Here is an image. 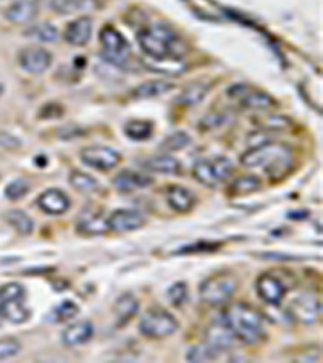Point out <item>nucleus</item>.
<instances>
[{"instance_id":"30","label":"nucleus","mask_w":323,"mask_h":363,"mask_svg":"<svg viewBox=\"0 0 323 363\" xmlns=\"http://www.w3.org/2000/svg\"><path fill=\"white\" fill-rule=\"evenodd\" d=\"M5 220L16 233L23 234V236H29L34 231L33 218L23 210H10V212L5 213Z\"/></svg>"},{"instance_id":"33","label":"nucleus","mask_w":323,"mask_h":363,"mask_svg":"<svg viewBox=\"0 0 323 363\" xmlns=\"http://www.w3.org/2000/svg\"><path fill=\"white\" fill-rule=\"evenodd\" d=\"M68 179H70V184L80 192H91V191H96L99 187V181L94 178L92 174L81 172V169H73V172L70 173Z\"/></svg>"},{"instance_id":"23","label":"nucleus","mask_w":323,"mask_h":363,"mask_svg":"<svg viewBox=\"0 0 323 363\" xmlns=\"http://www.w3.org/2000/svg\"><path fill=\"white\" fill-rule=\"evenodd\" d=\"M94 336V326L91 321H76L67 326L62 333V342L67 347H75L89 342Z\"/></svg>"},{"instance_id":"34","label":"nucleus","mask_w":323,"mask_h":363,"mask_svg":"<svg viewBox=\"0 0 323 363\" xmlns=\"http://www.w3.org/2000/svg\"><path fill=\"white\" fill-rule=\"evenodd\" d=\"M190 144H191L190 134L183 133V131H176L163 139V143L160 144V149L165 152H178V150H183L185 147H187Z\"/></svg>"},{"instance_id":"46","label":"nucleus","mask_w":323,"mask_h":363,"mask_svg":"<svg viewBox=\"0 0 323 363\" xmlns=\"http://www.w3.org/2000/svg\"><path fill=\"white\" fill-rule=\"evenodd\" d=\"M4 89H5V87H4V84H0V97H2V94H4Z\"/></svg>"},{"instance_id":"45","label":"nucleus","mask_w":323,"mask_h":363,"mask_svg":"<svg viewBox=\"0 0 323 363\" xmlns=\"http://www.w3.org/2000/svg\"><path fill=\"white\" fill-rule=\"evenodd\" d=\"M307 215H309L307 210H296V212H290V213H288V216H290V218L296 220V221L304 220Z\"/></svg>"},{"instance_id":"22","label":"nucleus","mask_w":323,"mask_h":363,"mask_svg":"<svg viewBox=\"0 0 323 363\" xmlns=\"http://www.w3.org/2000/svg\"><path fill=\"white\" fill-rule=\"evenodd\" d=\"M234 341H236V337L233 336V333L230 331V328H228L223 321H215V323L210 325V328L207 330V344L209 347H212L215 352H225L230 347H233Z\"/></svg>"},{"instance_id":"9","label":"nucleus","mask_w":323,"mask_h":363,"mask_svg":"<svg viewBox=\"0 0 323 363\" xmlns=\"http://www.w3.org/2000/svg\"><path fill=\"white\" fill-rule=\"evenodd\" d=\"M123 157L119 150L107 147V145H89L81 150V162L86 167L99 169V172H109L116 168L121 163Z\"/></svg>"},{"instance_id":"3","label":"nucleus","mask_w":323,"mask_h":363,"mask_svg":"<svg viewBox=\"0 0 323 363\" xmlns=\"http://www.w3.org/2000/svg\"><path fill=\"white\" fill-rule=\"evenodd\" d=\"M221 321L230 328L236 341L244 344H257L267 336L263 331V317L246 302L230 303L223 310Z\"/></svg>"},{"instance_id":"42","label":"nucleus","mask_w":323,"mask_h":363,"mask_svg":"<svg viewBox=\"0 0 323 363\" xmlns=\"http://www.w3.org/2000/svg\"><path fill=\"white\" fill-rule=\"evenodd\" d=\"M265 120H267V123L263 121V126H265L267 131H270V130H285V128L291 125L290 120H286L285 116L270 115V116H267Z\"/></svg>"},{"instance_id":"10","label":"nucleus","mask_w":323,"mask_h":363,"mask_svg":"<svg viewBox=\"0 0 323 363\" xmlns=\"http://www.w3.org/2000/svg\"><path fill=\"white\" fill-rule=\"evenodd\" d=\"M291 318L296 320L297 323L304 325H314L319 321L322 313V302L314 292H304V294L297 296L295 301L290 303Z\"/></svg>"},{"instance_id":"32","label":"nucleus","mask_w":323,"mask_h":363,"mask_svg":"<svg viewBox=\"0 0 323 363\" xmlns=\"http://www.w3.org/2000/svg\"><path fill=\"white\" fill-rule=\"evenodd\" d=\"M25 36L39 43H55L58 39V29L52 23H40V25L29 26L25 31Z\"/></svg>"},{"instance_id":"15","label":"nucleus","mask_w":323,"mask_h":363,"mask_svg":"<svg viewBox=\"0 0 323 363\" xmlns=\"http://www.w3.org/2000/svg\"><path fill=\"white\" fill-rule=\"evenodd\" d=\"M39 7L54 11L57 15L87 13L102 7L101 0H36Z\"/></svg>"},{"instance_id":"18","label":"nucleus","mask_w":323,"mask_h":363,"mask_svg":"<svg viewBox=\"0 0 323 363\" xmlns=\"http://www.w3.org/2000/svg\"><path fill=\"white\" fill-rule=\"evenodd\" d=\"M36 205L44 213L58 216L68 212L70 207H72V201L62 189L50 187V189H45L43 194H39Z\"/></svg>"},{"instance_id":"21","label":"nucleus","mask_w":323,"mask_h":363,"mask_svg":"<svg viewBox=\"0 0 323 363\" xmlns=\"http://www.w3.org/2000/svg\"><path fill=\"white\" fill-rule=\"evenodd\" d=\"M39 13V5L36 0H16L5 10V20L15 25H25L33 21Z\"/></svg>"},{"instance_id":"14","label":"nucleus","mask_w":323,"mask_h":363,"mask_svg":"<svg viewBox=\"0 0 323 363\" xmlns=\"http://www.w3.org/2000/svg\"><path fill=\"white\" fill-rule=\"evenodd\" d=\"M76 231L81 236H101L107 233V218L104 216V210L97 207L84 208L76 221Z\"/></svg>"},{"instance_id":"17","label":"nucleus","mask_w":323,"mask_h":363,"mask_svg":"<svg viewBox=\"0 0 323 363\" xmlns=\"http://www.w3.org/2000/svg\"><path fill=\"white\" fill-rule=\"evenodd\" d=\"M94 33V21L91 16H80L73 21H70L67 28H65L63 39L67 44L75 47H84L89 44Z\"/></svg>"},{"instance_id":"43","label":"nucleus","mask_w":323,"mask_h":363,"mask_svg":"<svg viewBox=\"0 0 323 363\" xmlns=\"http://www.w3.org/2000/svg\"><path fill=\"white\" fill-rule=\"evenodd\" d=\"M0 147L18 149V147H21V140L18 138H15L13 134L2 131V133H0Z\"/></svg>"},{"instance_id":"35","label":"nucleus","mask_w":323,"mask_h":363,"mask_svg":"<svg viewBox=\"0 0 323 363\" xmlns=\"http://www.w3.org/2000/svg\"><path fill=\"white\" fill-rule=\"evenodd\" d=\"M220 354L215 352L212 347H209L207 344L204 345H194V347L190 349V352L186 354V360L190 362H209L214 360L219 357Z\"/></svg>"},{"instance_id":"11","label":"nucleus","mask_w":323,"mask_h":363,"mask_svg":"<svg viewBox=\"0 0 323 363\" xmlns=\"http://www.w3.org/2000/svg\"><path fill=\"white\" fill-rule=\"evenodd\" d=\"M256 291L258 297L263 302H267L268 306H280L290 288L286 286L285 279L278 277L277 273L265 272L256 279Z\"/></svg>"},{"instance_id":"40","label":"nucleus","mask_w":323,"mask_h":363,"mask_svg":"<svg viewBox=\"0 0 323 363\" xmlns=\"http://www.w3.org/2000/svg\"><path fill=\"white\" fill-rule=\"evenodd\" d=\"M228 121V115L225 113H209L199 121V130L201 131H212L225 125Z\"/></svg>"},{"instance_id":"26","label":"nucleus","mask_w":323,"mask_h":363,"mask_svg":"<svg viewBox=\"0 0 323 363\" xmlns=\"http://www.w3.org/2000/svg\"><path fill=\"white\" fill-rule=\"evenodd\" d=\"M173 89H175V84L170 83L167 79H150L134 87L131 96L134 99H138V101H144V99H154L158 96H163V94H167Z\"/></svg>"},{"instance_id":"44","label":"nucleus","mask_w":323,"mask_h":363,"mask_svg":"<svg viewBox=\"0 0 323 363\" xmlns=\"http://www.w3.org/2000/svg\"><path fill=\"white\" fill-rule=\"evenodd\" d=\"M262 257L263 259H272V260H301V257L277 254V252H265V254H262Z\"/></svg>"},{"instance_id":"4","label":"nucleus","mask_w":323,"mask_h":363,"mask_svg":"<svg viewBox=\"0 0 323 363\" xmlns=\"http://www.w3.org/2000/svg\"><path fill=\"white\" fill-rule=\"evenodd\" d=\"M26 291L20 283L0 286V320L21 325L31 318V310L26 307Z\"/></svg>"},{"instance_id":"12","label":"nucleus","mask_w":323,"mask_h":363,"mask_svg":"<svg viewBox=\"0 0 323 363\" xmlns=\"http://www.w3.org/2000/svg\"><path fill=\"white\" fill-rule=\"evenodd\" d=\"M54 57L44 47H25L18 54V65L29 74H43L52 67Z\"/></svg>"},{"instance_id":"29","label":"nucleus","mask_w":323,"mask_h":363,"mask_svg":"<svg viewBox=\"0 0 323 363\" xmlns=\"http://www.w3.org/2000/svg\"><path fill=\"white\" fill-rule=\"evenodd\" d=\"M123 131H125V136L134 143H144L154 134V125L148 120H129Z\"/></svg>"},{"instance_id":"16","label":"nucleus","mask_w":323,"mask_h":363,"mask_svg":"<svg viewBox=\"0 0 323 363\" xmlns=\"http://www.w3.org/2000/svg\"><path fill=\"white\" fill-rule=\"evenodd\" d=\"M246 86H233L230 91H228V96L230 97H238L241 105L244 108L251 110H268L277 107L278 102L270 96L268 92L263 91H244Z\"/></svg>"},{"instance_id":"37","label":"nucleus","mask_w":323,"mask_h":363,"mask_svg":"<svg viewBox=\"0 0 323 363\" xmlns=\"http://www.w3.org/2000/svg\"><path fill=\"white\" fill-rule=\"evenodd\" d=\"M221 247V242H207V241H199L194 244L183 245L180 250H176V255H185V254H205V252H215L217 249Z\"/></svg>"},{"instance_id":"1","label":"nucleus","mask_w":323,"mask_h":363,"mask_svg":"<svg viewBox=\"0 0 323 363\" xmlns=\"http://www.w3.org/2000/svg\"><path fill=\"white\" fill-rule=\"evenodd\" d=\"M241 165L248 168H263L272 179H281L290 173L292 150L283 143H262L241 155Z\"/></svg>"},{"instance_id":"8","label":"nucleus","mask_w":323,"mask_h":363,"mask_svg":"<svg viewBox=\"0 0 323 363\" xmlns=\"http://www.w3.org/2000/svg\"><path fill=\"white\" fill-rule=\"evenodd\" d=\"M234 173V165L228 157H212L197 162L192 168V177L207 187H217L230 179Z\"/></svg>"},{"instance_id":"13","label":"nucleus","mask_w":323,"mask_h":363,"mask_svg":"<svg viewBox=\"0 0 323 363\" xmlns=\"http://www.w3.org/2000/svg\"><path fill=\"white\" fill-rule=\"evenodd\" d=\"M146 225L144 215L138 210L116 208L107 216V228L114 233L138 231Z\"/></svg>"},{"instance_id":"2","label":"nucleus","mask_w":323,"mask_h":363,"mask_svg":"<svg viewBox=\"0 0 323 363\" xmlns=\"http://www.w3.org/2000/svg\"><path fill=\"white\" fill-rule=\"evenodd\" d=\"M138 44L141 50L155 62H176L185 54L183 49H181V40L178 34L175 33V29L168 25H162V23H155V25L139 29Z\"/></svg>"},{"instance_id":"36","label":"nucleus","mask_w":323,"mask_h":363,"mask_svg":"<svg viewBox=\"0 0 323 363\" xmlns=\"http://www.w3.org/2000/svg\"><path fill=\"white\" fill-rule=\"evenodd\" d=\"M167 298L173 307H181L187 301V284L185 281L172 284L167 291Z\"/></svg>"},{"instance_id":"6","label":"nucleus","mask_w":323,"mask_h":363,"mask_svg":"<svg viewBox=\"0 0 323 363\" xmlns=\"http://www.w3.org/2000/svg\"><path fill=\"white\" fill-rule=\"evenodd\" d=\"M238 279L230 272H219L205 278L199 286V296L207 306H225L236 291Z\"/></svg>"},{"instance_id":"24","label":"nucleus","mask_w":323,"mask_h":363,"mask_svg":"<svg viewBox=\"0 0 323 363\" xmlns=\"http://www.w3.org/2000/svg\"><path fill=\"white\" fill-rule=\"evenodd\" d=\"M138 312H139V301L131 294V292L121 294L114 303L115 321L119 328L126 326L129 321L136 317Z\"/></svg>"},{"instance_id":"39","label":"nucleus","mask_w":323,"mask_h":363,"mask_svg":"<svg viewBox=\"0 0 323 363\" xmlns=\"http://www.w3.org/2000/svg\"><path fill=\"white\" fill-rule=\"evenodd\" d=\"M21 350V342L16 337H2L0 339V360H7L18 355Z\"/></svg>"},{"instance_id":"28","label":"nucleus","mask_w":323,"mask_h":363,"mask_svg":"<svg viewBox=\"0 0 323 363\" xmlns=\"http://www.w3.org/2000/svg\"><path fill=\"white\" fill-rule=\"evenodd\" d=\"M210 91V86L202 83V81H196V83L187 84L181 94L176 99V102L183 107H196L197 104H201Z\"/></svg>"},{"instance_id":"38","label":"nucleus","mask_w":323,"mask_h":363,"mask_svg":"<svg viewBox=\"0 0 323 363\" xmlns=\"http://www.w3.org/2000/svg\"><path fill=\"white\" fill-rule=\"evenodd\" d=\"M29 192V183L25 179H13L5 187V197L10 201H20Z\"/></svg>"},{"instance_id":"19","label":"nucleus","mask_w":323,"mask_h":363,"mask_svg":"<svg viewBox=\"0 0 323 363\" xmlns=\"http://www.w3.org/2000/svg\"><path fill=\"white\" fill-rule=\"evenodd\" d=\"M154 179L148 174L141 172H133V169H121V172L116 174V177L111 179V184L121 194H129V192H134L138 189H144V187H149Z\"/></svg>"},{"instance_id":"25","label":"nucleus","mask_w":323,"mask_h":363,"mask_svg":"<svg viewBox=\"0 0 323 363\" xmlns=\"http://www.w3.org/2000/svg\"><path fill=\"white\" fill-rule=\"evenodd\" d=\"M143 168L146 172L157 173V174H180L181 163L172 155H154L149 157L143 162Z\"/></svg>"},{"instance_id":"5","label":"nucleus","mask_w":323,"mask_h":363,"mask_svg":"<svg viewBox=\"0 0 323 363\" xmlns=\"http://www.w3.org/2000/svg\"><path fill=\"white\" fill-rule=\"evenodd\" d=\"M99 43H101V55L110 65L128 67L131 58V45L114 25H105L99 31Z\"/></svg>"},{"instance_id":"31","label":"nucleus","mask_w":323,"mask_h":363,"mask_svg":"<svg viewBox=\"0 0 323 363\" xmlns=\"http://www.w3.org/2000/svg\"><path fill=\"white\" fill-rule=\"evenodd\" d=\"M80 313V307L76 306V303L73 301H62L60 303H58L57 307H54L50 310L49 313V318L52 323H68V321L75 320L76 317H78Z\"/></svg>"},{"instance_id":"41","label":"nucleus","mask_w":323,"mask_h":363,"mask_svg":"<svg viewBox=\"0 0 323 363\" xmlns=\"http://www.w3.org/2000/svg\"><path fill=\"white\" fill-rule=\"evenodd\" d=\"M63 107L60 104L57 102H49L45 104L43 108H40L39 112V118L40 120H54V118H60V116L63 115Z\"/></svg>"},{"instance_id":"7","label":"nucleus","mask_w":323,"mask_h":363,"mask_svg":"<svg viewBox=\"0 0 323 363\" xmlns=\"http://www.w3.org/2000/svg\"><path fill=\"white\" fill-rule=\"evenodd\" d=\"M180 323L173 313L160 307H152L139 320L141 335L150 339H163L175 335Z\"/></svg>"},{"instance_id":"27","label":"nucleus","mask_w":323,"mask_h":363,"mask_svg":"<svg viewBox=\"0 0 323 363\" xmlns=\"http://www.w3.org/2000/svg\"><path fill=\"white\" fill-rule=\"evenodd\" d=\"M262 187V181L256 174H243V177H238L231 184L228 186V196L230 197H243L248 194H254Z\"/></svg>"},{"instance_id":"20","label":"nucleus","mask_w":323,"mask_h":363,"mask_svg":"<svg viewBox=\"0 0 323 363\" xmlns=\"http://www.w3.org/2000/svg\"><path fill=\"white\" fill-rule=\"evenodd\" d=\"M165 201L168 203V207L173 208L175 212L187 213L191 212L194 205H196V196L185 186L172 184L165 189Z\"/></svg>"}]
</instances>
